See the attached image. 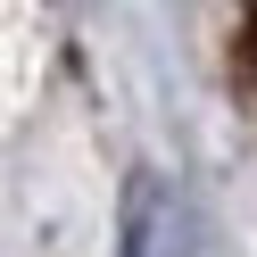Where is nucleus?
I'll return each mask as SVG.
<instances>
[{"mask_svg": "<svg viewBox=\"0 0 257 257\" xmlns=\"http://www.w3.org/2000/svg\"><path fill=\"white\" fill-rule=\"evenodd\" d=\"M124 257H199L183 191L166 174H150V166L124 183Z\"/></svg>", "mask_w": 257, "mask_h": 257, "instance_id": "1", "label": "nucleus"}]
</instances>
